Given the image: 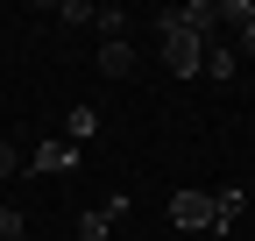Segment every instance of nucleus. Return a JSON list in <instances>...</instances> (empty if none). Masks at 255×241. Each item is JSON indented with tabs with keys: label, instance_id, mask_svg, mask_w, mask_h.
I'll use <instances>...</instances> for the list:
<instances>
[{
	"label": "nucleus",
	"instance_id": "obj_1",
	"mask_svg": "<svg viewBox=\"0 0 255 241\" xmlns=\"http://www.w3.org/2000/svg\"><path fill=\"white\" fill-rule=\"evenodd\" d=\"M199 64H206V36H191V28H163V71L199 78Z\"/></svg>",
	"mask_w": 255,
	"mask_h": 241
},
{
	"label": "nucleus",
	"instance_id": "obj_2",
	"mask_svg": "<svg viewBox=\"0 0 255 241\" xmlns=\"http://www.w3.org/2000/svg\"><path fill=\"white\" fill-rule=\"evenodd\" d=\"M28 170H36V177H71V170H78V149L64 142V135H43L36 156H28Z\"/></svg>",
	"mask_w": 255,
	"mask_h": 241
},
{
	"label": "nucleus",
	"instance_id": "obj_3",
	"mask_svg": "<svg viewBox=\"0 0 255 241\" xmlns=\"http://www.w3.org/2000/svg\"><path fill=\"white\" fill-rule=\"evenodd\" d=\"M170 227H184V234L213 227V192H170Z\"/></svg>",
	"mask_w": 255,
	"mask_h": 241
},
{
	"label": "nucleus",
	"instance_id": "obj_4",
	"mask_svg": "<svg viewBox=\"0 0 255 241\" xmlns=\"http://www.w3.org/2000/svg\"><path fill=\"white\" fill-rule=\"evenodd\" d=\"M156 28H191V36H213V0H191V7H163L156 14Z\"/></svg>",
	"mask_w": 255,
	"mask_h": 241
},
{
	"label": "nucleus",
	"instance_id": "obj_5",
	"mask_svg": "<svg viewBox=\"0 0 255 241\" xmlns=\"http://www.w3.org/2000/svg\"><path fill=\"white\" fill-rule=\"evenodd\" d=\"M241 213H248V192H241V185L213 192V234H234V227H241Z\"/></svg>",
	"mask_w": 255,
	"mask_h": 241
},
{
	"label": "nucleus",
	"instance_id": "obj_6",
	"mask_svg": "<svg viewBox=\"0 0 255 241\" xmlns=\"http://www.w3.org/2000/svg\"><path fill=\"white\" fill-rule=\"evenodd\" d=\"M92 135H100V107H71V114H64V142H71V149H85Z\"/></svg>",
	"mask_w": 255,
	"mask_h": 241
},
{
	"label": "nucleus",
	"instance_id": "obj_7",
	"mask_svg": "<svg viewBox=\"0 0 255 241\" xmlns=\"http://www.w3.org/2000/svg\"><path fill=\"white\" fill-rule=\"evenodd\" d=\"M199 71H206L213 85H227V78L241 71V57H234V43H206V64H199Z\"/></svg>",
	"mask_w": 255,
	"mask_h": 241
},
{
	"label": "nucleus",
	"instance_id": "obj_8",
	"mask_svg": "<svg viewBox=\"0 0 255 241\" xmlns=\"http://www.w3.org/2000/svg\"><path fill=\"white\" fill-rule=\"evenodd\" d=\"M135 71V43H100V78H128Z\"/></svg>",
	"mask_w": 255,
	"mask_h": 241
},
{
	"label": "nucleus",
	"instance_id": "obj_9",
	"mask_svg": "<svg viewBox=\"0 0 255 241\" xmlns=\"http://www.w3.org/2000/svg\"><path fill=\"white\" fill-rule=\"evenodd\" d=\"M92 21H100L107 43H128V28H135V21H128V7H92Z\"/></svg>",
	"mask_w": 255,
	"mask_h": 241
},
{
	"label": "nucleus",
	"instance_id": "obj_10",
	"mask_svg": "<svg viewBox=\"0 0 255 241\" xmlns=\"http://www.w3.org/2000/svg\"><path fill=\"white\" fill-rule=\"evenodd\" d=\"M0 241H28V220H21V206H0Z\"/></svg>",
	"mask_w": 255,
	"mask_h": 241
},
{
	"label": "nucleus",
	"instance_id": "obj_11",
	"mask_svg": "<svg viewBox=\"0 0 255 241\" xmlns=\"http://www.w3.org/2000/svg\"><path fill=\"white\" fill-rule=\"evenodd\" d=\"M107 234H114L107 213H78V241H107Z\"/></svg>",
	"mask_w": 255,
	"mask_h": 241
},
{
	"label": "nucleus",
	"instance_id": "obj_12",
	"mask_svg": "<svg viewBox=\"0 0 255 241\" xmlns=\"http://www.w3.org/2000/svg\"><path fill=\"white\" fill-rule=\"evenodd\" d=\"M21 163H28V156H21V142H7V135H0V185H7Z\"/></svg>",
	"mask_w": 255,
	"mask_h": 241
},
{
	"label": "nucleus",
	"instance_id": "obj_13",
	"mask_svg": "<svg viewBox=\"0 0 255 241\" xmlns=\"http://www.w3.org/2000/svg\"><path fill=\"white\" fill-rule=\"evenodd\" d=\"M234 57H255V21H241V36H234Z\"/></svg>",
	"mask_w": 255,
	"mask_h": 241
}]
</instances>
